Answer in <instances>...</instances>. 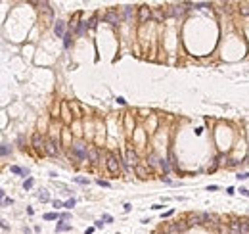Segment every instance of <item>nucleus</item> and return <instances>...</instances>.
I'll list each match as a JSON object with an SVG mask.
<instances>
[{"instance_id": "f257e3e1", "label": "nucleus", "mask_w": 249, "mask_h": 234, "mask_svg": "<svg viewBox=\"0 0 249 234\" xmlns=\"http://www.w3.org/2000/svg\"><path fill=\"white\" fill-rule=\"evenodd\" d=\"M209 219H213V217L207 215V213H192L188 217V223L190 225H203V223H207Z\"/></svg>"}, {"instance_id": "f03ea898", "label": "nucleus", "mask_w": 249, "mask_h": 234, "mask_svg": "<svg viewBox=\"0 0 249 234\" xmlns=\"http://www.w3.org/2000/svg\"><path fill=\"white\" fill-rule=\"evenodd\" d=\"M190 223L188 221H178V223H173L169 228H167V232L169 234H180V232H184L186 228H188Z\"/></svg>"}, {"instance_id": "7ed1b4c3", "label": "nucleus", "mask_w": 249, "mask_h": 234, "mask_svg": "<svg viewBox=\"0 0 249 234\" xmlns=\"http://www.w3.org/2000/svg\"><path fill=\"white\" fill-rule=\"evenodd\" d=\"M153 17V12L148 6H140L138 8V21L140 23H148V19Z\"/></svg>"}, {"instance_id": "20e7f679", "label": "nucleus", "mask_w": 249, "mask_h": 234, "mask_svg": "<svg viewBox=\"0 0 249 234\" xmlns=\"http://www.w3.org/2000/svg\"><path fill=\"white\" fill-rule=\"evenodd\" d=\"M73 154H75L79 159H86V158H88V150H86V146H85L82 142H77L75 146H73Z\"/></svg>"}, {"instance_id": "39448f33", "label": "nucleus", "mask_w": 249, "mask_h": 234, "mask_svg": "<svg viewBox=\"0 0 249 234\" xmlns=\"http://www.w3.org/2000/svg\"><path fill=\"white\" fill-rule=\"evenodd\" d=\"M103 19H106V23H109V25H117L119 21H121V17H119V14H117V10H107V14L103 15Z\"/></svg>"}, {"instance_id": "423d86ee", "label": "nucleus", "mask_w": 249, "mask_h": 234, "mask_svg": "<svg viewBox=\"0 0 249 234\" xmlns=\"http://www.w3.org/2000/svg\"><path fill=\"white\" fill-rule=\"evenodd\" d=\"M106 163H107V169H109V173H113V175L119 173V161H117V158H115L113 154L107 155V161H106Z\"/></svg>"}, {"instance_id": "0eeeda50", "label": "nucleus", "mask_w": 249, "mask_h": 234, "mask_svg": "<svg viewBox=\"0 0 249 234\" xmlns=\"http://www.w3.org/2000/svg\"><path fill=\"white\" fill-rule=\"evenodd\" d=\"M188 6H192V4H188V2H180V4H176V6L173 8V15H174V17H180V15H184V12L188 10Z\"/></svg>"}, {"instance_id": "6e6552de", "label": "nucleus", "mask_w": 249, "mask_h": 234, "mask_svg": "<svg viewBox=\"0 0 249 234\" xmlns=\"http://www.w3.org/2000/svg\"><path fill=\"white\" fill-rule=\"evenodd\" d=\"M44 150H46V154H48V155H52V158H56V155H58V144H56L54 140H48V142H46V146H44Z\"/></svg>"}, {"instance_id": "1a4fd4ad", "label": "nucleus", "mask_w": 249, "mask_h": 234, "mask_svg": "<svg viewBox=\"0 0 249 234\" xmlns=\"http://www.w3.org/2000/svg\"><path fill=\"white\" fill-rule=\"evenodd\" d=\"M54 33L58 35V37H65V23H63V21H56V25H54Z\"/></svg>"}, {"instance_id": "9d476101", "label": "nucleus", "mask_w": 249, "mask_h": 234, "mask_svg": "<svg viewBox=\"0 0 249 234\" xmlns=\"http://www.w3.org/2000/svg\"><path fill=\"white\" fill-rule=\"evenodd\" d=\"M98 159H100V152H98V148H90V150H88V161L96 163Z\"/></svg>"}, {"instance_id": "9b49d317", "label": "nucleus", "mask_w": 249, "mask_h": 234, "mask_svg": "<svg viewBox=\"0 0 249 234\" xmlns=\"http://www.w3.org/2000/svg\"><path fill=\"white\" fill-rule=\"evenodd\" d=\"M127 159H128V163L134 165V167H138V155L132 152V150H127Z\"/></svg>"}, {"instance_id": "f8f14e48", "label": "nucleus", "mask_w": 249, "mask_h": 234, "mask_svg": "<svg viewBox=\"0 0 249 234\" xmlns=\"http://www.w3.org/2000/svg\"><path fill=\"white\" fill-rule=\"evenodd\" d=\"M240 234H249V221H240Z\"/></svg>"}, {"instance_id": "ddd939ff", "label": "nucleus", "mask_w": 249, "mask_h": 234, "mask_svg": "<svg viewBox=\"0 0 249 234\" xmlns=\"http://www.w3.org/2000/svg\"><path fill=\"white\" fill-rule=\"evenodd\" d=\"M33 146H35V148H40V146H42V138H40L38 133L33 134Z\"/></svg>"}, {"instance_id": "4468645a", "label": "nucleus", "mask_w": 249, "mask_h": 234, "mask_svg": "<svg viewBox=\"0 0 249 234\" xmlns=\"http://www.w3.org/2000/svg\"><path fill=\"white\" fill-rule=\"evenodd\" d=\"M153 19H155V21H163V19H165V12H163V10H155V12H153Z\"/></svg>"}, {"instance_id": "2eb2a0df", "label": "nucleus", "mask_w": 249, "mask_h": 234, "mask_svg": "<svg viewBox=\"0 0 249 234\" xmlns=\"http://www.w3.org/2000/svg\"><path fill=\"white\" fill-rule=\"evenodd\" d=\"M10 169H12V173H19V175H23V176H25V175H29V171H27V169H19L17 165H12Z\"/></svg>"}, {"instance_id": "dca6fc26", "label": "nucleus", "mask_w": 249, "mask_h": 234, "mask_svg": "<svg viewBox=\"0 0 249 234\" xmlns=\"http://www.w3.org/2000/svg\"><path fill=\"white\" fill-rule=\"evenodd\" d=\"M48 198H50V196H48V192H46V190H40V192H38V200H40V201H48Z\"/></svg>"}, {"instance_id": "f3484780", "label": "nucleus", "mask_w": 249, "mask_h": 234, "mask_svg": "<svg viewBox=\"0 0 249 234\" xmlns=\"http://www.w3.org/2000/svg\"><path fill=\"white\" fill-rule=\"evenodd\" d=\"M69 225H65V223H60L58 226H56V232H63V230H69Z\"/></svg>"}, {"instance_id": "a211bd4d", "label": "nucleus", "mask_w": 249, "mask_h": 234, "mask_svg": "<svg viewBox=\"0 0 249 234\" xmlns=\"http://www.w3.org/2000/svg\"><path fill=\"white\" fill-rule=\"evenodd\" d=\"M232 232L240 234V221H232Z\"/></svg>"}, {"instance_id": "6ab92c4d", "label": "nucleus", "mask_w": 249, "mask_h": 234, "mask_svg": "<svg viewBox=\"0 0 249 234\" xmlns=\"http://www.w3.org/2000/svg\"><path fill=\"white\" fill-rule=\"evenodd\" d=\"M124 17L127 19L132 17V6H124Z\"/></svg>"}, {"instance_id": "aec40b11", "label": "nucleus", "mask_w": 249, "mask_h": 234, "mask_svg": "<svg viewBox=\"0 0 249 234\" xmlns=\"http://www.w3.org/2000/svg\"><path fill=\"white\" fill-rule=\"evenodd\" d=\"M240 12H241V15H249V4H241Z\"/></svg>"}, {"instance_id": "412c9836", "label": "nucleus", "mask_w": 249, "mask_h": 234, "mask_svg": "<svg viewBox=\"0 0 249 234\" xmlns=\"http://www.w3.org/2000/svg\"><path fill=\"white\" fill-rule=\"evenodd\" d=\"M44 219H46V221H54V219H58V215H56V213H46Z\"/></svg>"}, {"instance_id": "4be33fe9", "label": "nucleus", "mask_w": 249, "mask_h": 234, "mask_svg": "<svg viewBox=\"0 0 249 234\" xmlns=\"http://www.w3.org/2000/svg\"><path fill=\"white\" fill-rule=\"evenodd\" d=\"M73 205H75V200H73V198H71V200H67L65 204H63V207H67V209H71Z\"/></svg>"}, {"instance_id": "5701e85b", "label": "nucleus", "mask_w": 249, "mask_h": 234, "mask_svg": "<svg viewBox=\"0 0 249 234\" xmlns=\"http://www.w3.org/2000/svg\"><path fill=\"white\" fill-rule=\"evenodd\" d=\"M88 27V25H86V21H82L81 25H79V31H77V33H79V35H82V33H85V29Z\"/></svg>"}, {"instance_id": "b1692460", "label": "nucleus", "mask_w": 249, "mask_h": 234, "mask_svg": "<svg viewBox=\"0 0 249 234\" xmlns=\"http://www.w3.org/2000/svg\"><path fill=\"white\" fill-rule=\"evenodd\" d=\"M75 183H81V184H86L88 180L86 179H82V176H75Z\"/></svg>"}, {"instance_id": "393cba45", "label": "nucleus", "mask_w": 249, "mask_h": 234, "mask_svg": "<svg viewBox=\"0 0 249 234\" xmlns=\"http://www.w3.org/2000/svg\"><path fill=\"white\" fill-rule=\"evenodd\" d=\"M136 173H138V175L144 179V175H146V169H142V167H136Z\"/></svg>"}, {"instance_id": "a878e982", "label": "nucleus", "mask_w": 249, "mask_h": 234, "mask_svg": "<svg viewBox=\"0 0 249 234\" xmlns=\"http://www.w3.org/2000/svg\"><path fill=\"white\" fill-rule=\"evenodd\" d=\"M238 179H240V180H245V179H249V173H240V175H238Z\"/></svg>"}, {"instance_id": "bb28decb", "label": "nucleus", "mask_w": 249, "mask_h": 234, "mask_svg": "<svg viewBox=\"0 0 249 234\" xmlns=\"http://www.w3.org/2000/svg\"><path fill=\"white\" fill-rule=\"evenodd\" d=\"M31 186H33V179H27V180H25V188H31Z\"/></svg>"}, {"instance_id": "cd10ccee", "label": "nucleus", "mask_w": 249, "mask_h": 234, "mask_svg": "<svg viewBox=\"0 0 249 234\" xmlns=\"http://www.w3.org/2000/svg\"><path fill=\"white\" fill-rule=\"evenodd\" d=\"M40 8H42L44 12H48V14H50V8H48V4H46V2H40Z\"/></svg>"}, {"instance_id": "c85d7f7f", "label": "nucleus", "mask_w": 249, "mask_h": 234, "mask_svg": "<svg viewBox=\"0 0 249 234\" xmlns=\"http://www.w3.org/2000/svg\"><path fill=\"white\" fill-rule=\"evenodd\" d=\"M54 207H56V209H60V207H63V204H61L60 200H54Z\"/></svg>"}, {"instance_id": "c756f323", "label": "nucleus", "mask_w": 249, "mask_h": 234, "mask_svg": "<svg viewBox=\"0 0 249 234\" xmlns=\"http://www.w3.org/2000/svg\"><path fill=\"white\" fill-rule=\"evenodd\" d=\"M63 39H65V40H63V42H65V46H69V39H71V33H67Z\"/></svg>"}, {"instance_id": "7c9ffc66", "label": "nucleus", "mask_w": 249, "mask_h": 234, "mask_svg": "<svg viewBox=\"0 0 249 234\" xmlns=\"http://www.w3.org/2000/svg\"><path fill=\"white\" fill-rule=\"evenodd\" d=\"M88 27H96V17H92L90 21H88Z\"/></svg>"}, {"instance_id": "2f4dec72", "label": "nucleus", "mask_w": 249, "mask_h": 234, "mask_svg": "<svg viewBox=\"0 0 249 234\" xmlns=\"http://www.w3.org/2000/svg\"><path fill=\"white\" fill-rule=\"evenodd\" d=\"M161 167H163V169H165V171H169V163H167V161H165V159H163V161H161Z\"/></svg>"}, {"instance_id": "473e14b6", "label": "nucleus", "mask_w": 249, "mask_h": 234, "mask_svg": "<svg viewBox=\"0 0 249 234\" xmlns=\"http://www.w3.org/2000/svg\"><path fill=\"white\" fill-rule=\"evenodd\" d=\"M98 184H100V186H109V183H107V180H102V179L98 180Z\"/></svg>"}, {"instance_id": "72a5a7b5", "label": "nucleus", "mask_w": 249, "mask_h": 234, "mask_svg": "<svg viewBox=\"0 0 249 234\" xmlns=\"http://www.w3.org/2000/svg\"><path fill=\"white\" fill-rule=\"evenodd\" d=\"M8 154V148H6V144H2V155H6Z\"/></svg>"}, {"instance_id": "f704fd0d", "label": "nucleus", "mask_w": 249, "mask_h": 234, "mask_svg": "<svg viewBox=\"0 0 249 234\" xmlns=\"http://www.w3.org/2000/svg\"><path fill=\"white\" fill-rule=\"evenodd\" d=\"M240 192H241V194H243V196H249V190H245V188H241Z\"/></svg>"}]
</instances>
